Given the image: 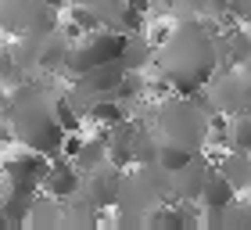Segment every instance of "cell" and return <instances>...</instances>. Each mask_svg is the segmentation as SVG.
I'll return each mask as SVG.
<instances>
[{"mask_svg": "<svg viewBox=\"0 0 251 230\" xmlns=\"http://www.w3.org/2000/svg\"><path fill=\"white\" fill-rule=\"evenodd\" d=\"M126 51V36L115 29H94V32H83V40L75 47H68L65 54V65L72 68L75 76L90 72L97 65H108V61H119Z\"/></svg>", "mask_w": 251, "mask_h": 230, "instance_id": "cell-1", "label": "cell"}, {"mask_svg": "<svg viewBox=\"0 0 251 230\" xmlns=\"http://www.w3.org/2000/svg\"><path fill=\"white\" fill-rule=\"evenodd\" d=\"M47 166H50V162H47V155H43V151L25 147V151L4 158L0 176H4V183H7L11 194H40L43 176H47Z\"/></svg>", "mask_w": 251, "mask_h": 230, "instance_id": "cell-2", "label": "cell"}, {"mask_svg": "<svg viewBox=\"0 0 251 230\" xmlns=\"http://www.w3.org/2000/svg\"><path fill=\"white\" fill-rule=\"evenodd\" d=\"M83 187V176H79V166L72 162V158H58V162H50L47 166V176H43V187L40 194H47V198L54 201H68V198H75V191Z\"/></svg>", "mask_w": 251, "mask_h": 230, "instance_id": "cell-3", "label": "cell"}, {"mask_svg": "<svg viewBox=\"0 0 251 230\" xmlns=\"http://www.w3.org/2000/svg\"><path fill=\"white\" fill-rule=\"evenodd\" d=\"M237 198V191H233V183L223 176V172H208L204 176V183H201V191H198V205L201 209H226Z\"/></svg>", "mask_w": 251, "mask_h": 230, "instance_id": "cell-4", "label": "cell"}, {"mask_svg": "<svg viewBox=\"0 0 251 230\" xmlns=\"http://www.w3.org/2000/svg\"><path fill=\"white\" fill-rule=\"evenodd\" d=\"M219 172L233 183V191H251V155L230 147V155L219 158Z\"/></svg>", "mask_w": 251, "mask_h": 230, "instance_id": "cell-5", "label": "cell"}, {"mask_svg": "<svg viewBox=\"0 0 251 230\" xmlns=\"http://www.w3.org/2000/svg\"><path fill=\"white\" fill-rule=\"evenodd\" d=\"M86 115H90V122H97V126H100V133L111 130V126H119V122H126V108L119 105V97L94 101V105L86 108Z\"/></svg>", "mask_w": 251, "mask_h": 230, "instance_id": "cell-6", "label": "cell"}, {"mask_svg": "<svg viewBox=\"0 0 251 230\" xmlns=\"http://www.w3.org/2000/svg\"><path fill=\"white\" fill-rule=\"evenodd\" d=\"M190 158H194V151L187 144H179V141H162V144H158V166H162V172L183 169Z\"/></svg>", "mask_w": 251, "mask_h": 230, "instance_id": "cell-7", "label": "cell"}, {"mask_svg": "<svg viewBox=\"0 0 251 230\" xmlns=\"http://www.w3.org/2000/svg\"><path fill=\"white\" fill-rule=\"evenodd\" d=\"M226 147L251 155V112H241V115H237V119L230 122V133H226Z\"/></svg>", "mask_w": 251, "mask_h": 230, "instance_id": "cell-8", "label": "cell"}, {"mask_svg": "<svg viewBox=\"0 0 251 230\" xmlns=\"http://www.w3.org/2000/svg\"><path fill=\"white\" fill-rule=\"evenodd\" d=\"M54 119H58V126H61V130L65 133H72V130H79V122H83V115H79V108L72 105V101H68V97H58V101H54Z\"/></svg>", "mask_w": 251, "mask_h": 230, "instance_id": "cell-9", "label": "cell"}, {"mask_svg": "<svg viewBox=\"0 0 251 230\" xmlns=\"http://www.w3.org/2000/svg\"><path fill=\"white\" fill-rule=\"evenodd\" d=\"M226 7H230V0H198V15H226Z\"/></svg>", "mask_w": 251, "mask_h": 230, "instance_id": "cell-10", "label": "cell"}, {"mask_svg": "<svg viewBox=\"0 0 251 230\" xmlns=\"http://www.w3.org/2000/svg\"><path fill=\"white\" fill-rule=\"evenodd\" d=\"M122 4H129L133 11H140V15H147V7H151V0H122Z\"/></svg>", "mask_w": 251, "mask_h": 230, "instance_id": "cell-11", "label": "cell"}]
</instances>
